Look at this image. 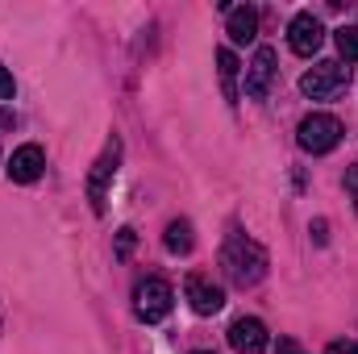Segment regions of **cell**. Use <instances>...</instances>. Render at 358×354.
<instances>
[{
  "instance_id": "7",
  "label": "cell",
  "mask_w": 358,
  "mask_h": 354,
  "mask_svg": "<svg viewBox=\"0 0 358 354\" xmlns=\"http://www.w3.org/2000/svg\"><path fill=\"white\" fill-rule=\"evenodd\" d=\"M183 296H187V304H192L200 317H213V313H221V309H225V292H221L213 279H204V275H187Z\"/></svg>"
},
{
  "instance_id": "17",
  "label": "cell",
  "mask_w": 358,
  "mask_h": 354,
  "mask_svg": "<svg viewBox=\"0 0 358 354\" xmlns=\"http://www.w3.org/2000/svg\"><path fill=\"white\" fill-rule=\"evenodd\" d=\"M325 354H358V342H346V338H338V342H329Z\"/></svg>"
},
{
  "instance_id": "18",
  "label": "cell",
  "mask_w": 358,
  "mask_h": 354,
  "mask_svg": "<svg viewBox=\"0 0 358 354\" xmlns=\"http://www.w3.org/2000/svg\"><path fill=\"white\" fill-rule=\"evenodd\" d=\"M275 354H304V346H300L296 338H279V342H275Z\"/></svg>"
},
{
  "instance_id": "11",
  "label": "cell",
  "mask_w": 358,
  "mask_h": 354,
  "mask_svg": "<svg viewBox=\"0 0 358 354\" xmlns=\"http://www.w3.org/2000/svg\"><path fill=\"white\" fill-rule=\"evenodd\" d=\"M255 34H259V8H250V4L229 8V38L238 46H246V42H255Z\"/></svg>"
},
{
  "instance_id": "6",
  "label": "cell",
  "mask_w": 358,
  "mask_h": 354,
  "mask_svg": "<svg viewBox=\"0 0 358 354\" xmlns=\"http://www.w3.org/2000/svg\"><path fill=\"white\" fill-rule=\"evenodd\" d=\"M325 42V25L313 17V13H296L292 25H287V46L300 55V59H313Z\"/></svg>"
},
{
  "instance_id": "19",
  "label": "cell",
  "mask_w": 358,
  "mask_h": 354,
  "mask_svg": "<svg viewBox=\"0 0 358 354\" xmlns=\"http://www.w3.org/2000/svg\"><path fill=\"white\" fill-rule=\"evenodd\" d=\"M346 187H350V200H355V208H358V163L346 171Z\"/></svg>"
},
{
  "instance_id": "2",
  "label": "cell",
  "mask_w": 358,
  "mask_h": 354,
  "mask_svg": "<svg viewBox=\"0 0 358 354\" xmlns=\"http://www.w3.org/2000/svg\"><path fill=\"white\" fill-rule=\"evenodd\" d=\"M296 142H300V150H308V155H329V150L342 142V121H338L334 113H308V117L300 121V129H296Z\"/></svg>"
},
{
  "instance_id": "3",
  "label": "cell",
  "mask_w": 358,
  "mask_h": 354,
  "mask_svg": "<svg viewBox=\"0 0 358 354\" xmlns=\"http://www.w3.org/2000/svg\"><path fill=\"white\" fill-rule=\"evenodd\" d=\"M171 300H176V292H171L167 279H142V283L134 288V313H138V321H146V325L163 321V317L171 313Z\"/></svg>"
},
{
  "instance_id": "5",
  "label": "cell",
  "mask_w": 358,
  "mask_h": 354,
  "mask_svg": "<svg viewBox=\"0 0 358 354\" xmlns=\"http://www.w3.org/2000/svg\"><path fill=\"white\" fill-rule=\"evenodd\" d=\"M117 159H121V142L113 138V142L104 146V155L96 159L92 176H88V200H92V213H104V196H108V179L117 176Z\"/></svg>"
},
{
  "instance_id": "4",
  "label": "cell",
  "mask_w": 358,
  "mask_h": 354,
  "mask_svg": "<svg viewBox=\"0 0 358 354\" xmlns=\"http://www.w3.org/2000/svg\"><path fill=\"white\" fill-rule=\"evenodd\" d=\"M350 84V67H342V63H317L313 71H304L300 76V92L308 96V100H329V96H338V92Z\"/></svg>"
},
{
  "instance_id": "10",
  "label": "cell",
  "mask_w": 358,
  "mask_h": 354,
  "mask_svg": "<svg viewBox=\"0 0 358 354\" xmlns=\"http://www.w3.org/2000/svg\"><path fill=\"white\" fill-rule=\"evenodd\" d=\"M229 346L238 354H263L267 351V325L259 317H238L229 325Z\"/></svg>"
},
{
  "instance_id": "16",
  "label": "cell",
  "mask_w": 358,
  "mask_h": 354,
  "mask_svg": "<svg viewBox=\"0 0 358 354\" xmlns=\"http://www.w3.org/2000/svg\"><path fill=\"white\" fill-rule=\"evenodd\" d=\"M129 250H134V229H121L117 234V259H125Z\"/></svg>"
},
{
  "instance_id": "14",
  "label": "cell",
  "mask_w": 358,
  "mask_h": 354,
  "mask_svg": "<svg viewBox=\"0 0 358 354\" xmlns=\"http://www.w3.org/2000/svg\"><path fill=\"white\" fill-rule=\"evenodd\" d=\"M217 67H221V80H225V92H229V96H238V92H234V80H238V67H242V63H238V55H234V50H217Z\"/></svg>"
},
{
  "instance_id": "20",
  "label": "cell",
  "mask_w": 358,
  "mask_h": 354,
  "mask_svg": "<svg viewBox=\"0 0 358 354\" xmlns=\"http://www.w3.org/2000/svg\"><path fill=\"white\" fill-rule=\"evenodd\" d=\"M192 354H213V351H192Z\"/></svg>"
},
{
  "instance_id": "15",
  "label": "cell",
  "mask_w": 358,
  "mask_h": 354,
  "mask_svg": "<svg viewBox=\"0 0 358 354\" xmlns=\"http://www.w3.org/2000/svg\"><path fill=\"white\" fill-rule=\"evenodd\" d=\"M17 96V84H13V71L0 63V100H13Z\"/></svg>"
},
{
  "instance_id": "8",
  "label": "cell",
  "mask_w": 358,
  "mask_h": 354,
  "mask_svg": "<svg viewBox=\"0 0 358 354\" xmlns=\"http://www.w3.org/2000/svg\"><path fill=\"white\" fill-rule=\"evenodd\" d=\"M42 167H46V155H42V146H38V142L17 146V150H13V159L4 163V171H8L13 183H34V179L42 176Z\"/></svg>"
},
{
  "instance_id": "9",
  "label": "cell",
  "mask_w": 358,
  "mask_h": 354,
  "mask_svg": "<svg viewBox=\"0 0 358 354\" xmlns=\"http://www.w3.org/2000/svg\"><path fill=\"white\" fill-rule=\"evenodd\" d=\"M271 80H275V50L271 46H259L250 67H246V96L250 100H267Z\"/></svg>"
},
{
  "instance_id": "12",
  "label": "cell",
  "mask_w": 358,
  "mask_h": 354,
  "mask_svg": "<svg viewBox=\"0 0 358 354\" xmlns=\"http://www.w3.org/2000/svg\"><path fill=\"white\" fill-rule=\"evenodd\" d=\"M163 242H167V250H171V255H192V246H196V238H192V221H183V217L171 221Z\"/></svg>"
},
{
  "instance_id": "1",
  "label": "cell",
  "mask_w": 358,
  "mask_h": 354,
  "mask_svg": "<svg viewBox=\"0 0 358 354\" xmlns=\"http://www.w3.org/2000/svg\"><path fill=\"white\" fill-rule=\"evenodd\" d=\"M221 271L229 275V283H238V288H255L263 275H267V250L255 242V238H246V234H229L225 238V250H221Z\"/></svg>"
},
{
  "instance_id": "13",
  "label": "cell",
  "mask_w": 358,
  "mask_h": 354,
  "mask_svg": "<svg viewBox=\"0 0 358 354\" xmlns=\"http://www.w3.org/2000/svg\"><path fill=\"white\" fill-rule=\"evenodd\" d=\"M334 42H338V50H342L346 63H358V25H342V29H334Z\"/></svg>"
}]
</instances>
